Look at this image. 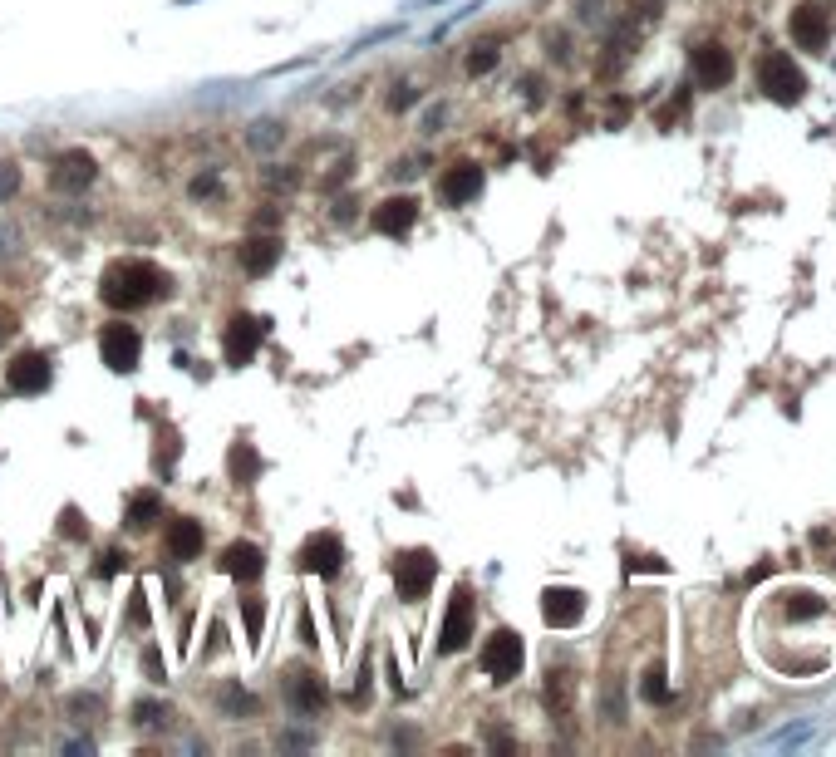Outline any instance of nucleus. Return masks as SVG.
<instances>
[{"instance_id": "f257e3e1", "label": "nucleus", "mask_w": 836, "mask_h": 757, "mask_svg": "<svg viewBox=\"0 0 836 757\" xmlns=\"http://www.w3.org/2000/svg\"><path fill=\"white\" fill-rule=\"evenodd\" d=\"M168 291H173L168 271L153 266V261H143V256H123V261H114L99 276V300L109 310H119V315L143 310V305H158V300H168Z\"/></svg>"}, {"instance_id": "f03ea898", "label": "nucleus", "mask_w": 836, "mask_h": 757, "mask_svg": "<svg viewBox=\"0 0 836 757\" xmlns=\"http://www.w3.org/2000/svg\"><path fill=\"white\" fill-rule=\"evenodd\" d=\"M758 89L782 104V109H792V104H802V94H807V74L797 69V59L787 55V50H768V55L758 59Z\"/></svg>"}, {"instance_id": "7ed1b4c3", "label": "nucleus", "mask_w": 836, "mask_h": 757, "mask_svg": "<svg viewBox=\"0 0 836 757\" xmlns=\"http://www.w3.org/2000/svg\"><path fill=\"white\" fill-rule=\"evenodd\" d=\"M482 674L492 679V684H512L517 674H522V664H527V649H522V635L517 630H492L487 640H482Z\"/></svg>"}, {"instance_id": "20e7f679", "label": "nucleus", "mask_w": 836, "mask_h": 757, "mask_svg": "<svg viewBox=\"0 0 836 757\" xmlns=\"http://www.w3.org/2000/svg\"><path fill=\"white\" fill-rule=\"evenodd\" d=\"M266 335H271V320H266V315H232L227 330H222V359H227L232 369L251 364Z\"/></svg>"}, {"instance_id": "39448f33", "label": "nucleus", "mask_w": 836, "mask_h": 757, "mask_svg": "<svg viewBox=\"0 0 836 757\" xmlns=\"http://www.w3.org/2000/svg\"><path fill=\"white\" fill-rule=\"evenodd\" d=\"M433 581H438V556L433 551H423V546H414V551H399L394 556V585H399V600H423L428 590H433Z\"/></svg>"}, {"instance_id": "423d86ee", "label": "nucleus", "mask_w": 836, "mask_h": 757, "mask_svg": "<svg viewBox=\"0 0 836 757\" xmlns=\"http://www.w3.org/2000/svg\"><path fill=\"white\" fill-rule=\"evenodd\" d=\"M787 35H792L797 50L822 55V50L832 45V15H827L817 0H802V5H792V15H787Z\"/></svg>"}, {"instance_id": "0eeeda50", "label": "nucleus", "mask_w": 836, "mask_h": 757, "mask_svg": "<svg viewBox=\"0 0 836 757\" xmlns=\"http://www.w3.org/2000/svg\"><path fill=\"white\" fill-rule=\"evenodd\" d=\"M94 177H99L94 153L64 148L60 158L50 163V192H60V197H84V187H94Z\"/></svg>"}, {"instance_id": "6e6552de", "label": "nucleus", "mask_w": 836, "mask_h": 757, "mask_svg": "<svg viewBox=\"0 0 836 757\" xmlns=\"http://www.w3.org/2000/svg\"><path fill=\"white\" fill-rule=\"evenodd\" d=\"M50 379H55V369H50V354H45V350H25V354H15V359L5 364V389H10V394H20V399L45 394V389H50Z\"/></svg>"}, {"instance_id": "1a4fd4ad", "label": "nucleus", "mask_w": 836, "mask_h": 757, "mask_svg": "<svg viewBox=\"0 0 836 757\" xmlns=\"http://www.w3.org/2000/svg\"><path fill=\"white\" fill-rule=\"evenodd\" d=\"M99 359H104V369H114V374H133L138 369V359H143V335L133 330V325H104L99 330Z\"/></svg>"}, {"instance_id": "9d476101", "label": "nucleus", "mask_w": 836, "mask_h": 757, "mask_svg": "<svg viewBox=\"0 0 836 757\" xmlns=\"http://www.w3.org/2000/svg\"><path fill=\"white\" fill-rule=\"evenodd\" d=\"M296 566L305 576H320V581H335L340 571H345V541L335 536V531H315L305 546H300Z\"/></svg>"}, {"instance_id": "9b49d317", "label": "nucleus", "mask_w": 836, "mask_h": 757, "mask_svg": "<svg viewBox=\"0 0 836 757\" xmlns=\"http://www.w3.org/2000/svg\"><path fill=\"white\" fill-rule=\"evenodd\" d=\"M473 640V590L458 585L453 600H448V615L438 625V654H463Z\"/></svg>"}, {"instance_id": "f8f14e48", "label": "nucleus", "mask_w": 836, "mask_h": 757, "mask_svg": "<svg viewBox=\"0 0 836 757\" xmlns=\"http://www.w3.org/2000/svg\"><path fill=\"white\" fill-rule=\"evenodd\" d=\"M541 620H546L551 630H576V625L586 620V595H581L576 585H551V590L541 595Z\"/></svg>"}, {"instance_id": "ddd939ff", "label": "nucleus", "mask_w": 836, "mask_h": 757, "mask_svg": "<svg viewBox=\"0 0 836 757\" xmlns=\"http://www.w3.org/2000/svg\"><path fill=\"white\" fill-rule=\"evenodd\" d=\"M478 192H482V163H473V158H458L438 177V197L448 207H468V202H478Z\"/></svg>"}, {"instance_id": "4468645a", "label": "nucleus", "mask_w": 836, "mask_h": 757, "mask_svg": "<svg viewBox=\"0 0 836 757\" xmlns=\"http://www.w3.org/2000/svg\"><path fill=\"white\" fill-rule=\"evenodd\" d=\"M689 69H694V84H699V89H723V84L733 79V50H723L718 40H709V45L689 50Z\"/></svg>"}, {"instance_id": "2eb2a0df", "label": "nucleus", "mask_w": 836, "mask_h": 757, "mask_svg": "<svg viewBox=\"0 0 836 757\" xmlns=\"http://www.w3.org/2000/svg\"><path fill=\"white\" fill-rule=\"evenodd\" d=\"M418 222V202L409 192H399V197H384L374 212H369V227L379 236H404L409 227Z\"/></svg>"}, {"instance_id": "dca6fc26", "label": "nucleus", "mask_w": 836, "mask_h": 757, "mask_svg": "<svg viewBox=\"0 0 836 757\" xmlns=\"http://www.w3.org/2000/svg\"><path fill=\"white\" fill-rule=\"evenodd\" d=\"M237 261H241V271H246V276H271V271L281 266V236H276V232L246 236V241H241V251H237Z\"/></svg>"}, {"instance_id": "f3484780", "label": "nucleus", "mask_w": 836, "mask_h": 757, "mask_svg": "<svg viewBox=\"0 0 836 757\" xmlns=\"http://www.w3.org/2000/svg\"><path fill=\"white\" fill-rule=\"evenodd\" d=\"M222 571L241 585L261 581V571H266V551H261L256 541H232V546L222 551Z\"/></svg>"}, {"instance_id": "a211bd4d", "label": "nucleus", "mask_w": 836, "mask_h": 757, "mask_svg": "<svg viewBox=\"0 0 836 757\" xmlns=\"http://www.w3.org/2000/svg\"><path fill=\"white\" fill-rule=\"evenodd\" d=\"M163 551H168L173 561H197V556H202V522L173 517L168 531H163Z\"/></svg>"}, {"instance_id": "6ab92c4d", "label": "nucleus", "mask_w": 836, "mask_h": 757, "mask_svg": "<svg viewBox=\"0 0 836 757\" xmlns=\"http://www.w3.org/2000/svg\"><path fill=\"white\" fill-rule=\"evenodd\" d=\"M286 699H291L296 713L315 718V713L330 703V689H325V679H320V674H296V679H291V689H286Z\"/></svg>"}, {"instance_id": "aec40b11", "label": "nucleus", "mask_w": 836, "mask_h": 757, "mask_svg": "<svg viewBox=\"0 0 836 757\" xmlns=\"http://www.w3.org/2000/svg\"><path fill=\"white\" fill-rule=\"evenodd\" d=\"M158 517H163V497H158V492H138V497L128 502V512H123L128 531H153Z\"/></svg>"}, {"instance_id": "412c9836", "label": "nucleus", "mask_w": 836, "mask_h": 757, "mask_svg": "<svg viewBox=\"0 0 836 757\" xmlns=\"http://www.w3.org/2000/svg\"><path fill=\"white\" fill-rule=\"evenodd\" d=\"M281 143H286V123L281 118H256L246 128V148H256V153H276Z\"/></svg>"}, {"instance_id": "4be33fe9", "label": "nucleus", "mask_w": 836, "mask_h": 757, "mask_svg": "<svg viewBox=\"0 0 836 757\" xmlns=\"http://www.w3.org/2000/svg\"><path fill=\"white\" fill-rule=\"evenodd\" d=\"M217 708H222L227 718H241V713H256V699H251L241 684H222V689H217Z\"/></svg>"}, {"instance_id": "5701e85b", "label": "nucleus", "mask_w": 836, "mask_h": 757, "mask_svg": "<svg viewBox=\"0 0 836 757\" xmlns=\"http://www.w3.org/2000/svg\"><path fill=\"white\" fill-rule=\"evenodd\" d=\"M546 708L551 713H571V674L566 669L561 674L551 669V679H546Z\"/></svg>"}, {"instance_id": "b1692460", "label": "nucleus", "mask_w": 836, "mask_h": 757, "mask_svg": "<svg viewBox=\"0 0 836 757\" xmlns=\"http://www.w3.org/2000/svg\"><path fill=\"white\" fill-rule=\"evenodd\" d=\"M168 718H173V713H168V703H158V699H138V703H133V723H138V728H168Z\"/></svg>"}, {"instance_id": "393cba45", "label": "nucleus", "mask_w": 836, "mask_h": 757, "mask_svg": "<svg viewBox=\"0 0 836 757\" xmlns=\"http://www.w3.org/2000/svg\"><path fill=\"white\" fill-rule=\"evenodd\" d=\"M227 467H232V477H237V482H251V477L261 472V458H256V448H251V443H237V448H232V458H227Z\"/></svg>"}, {"instance_id": "a878e982", "label": "nucleus", "mask_w": 836, "mask_h": 757, "mask_svg": "<svg viewBox=\"0 0 836 757\" xmlns=\"http://www.w3.org/2000/svg\"><path fill=\"white\" fill-rule=\"evenodd\" d=\"M640 699H645V703H664V699H669V684H664V669H659V664L645 669V679H640Z\"/></svg>"}, {"instance_id": "bb28decb", "label": "nucleus", "mask_w": 836, "mask_h": 757, "mask_svg": "<svg viewBox=\"0 0 836 757\" xmlns=\"http://www.w3.org/2000/svg\"><path fill=\"white\" fill-rule=\"evenodd\" d=\"M497 59H502V55H497V45H473V55H468L463 69L478 79V74H492V69H497Z\"/></svg>"}, {"instance_id": "cd10ccee", "label": "nucleus", "mask_w": 836, "mask_h": 757, "mask_svg": "<svg viewBox=\"0 0 836 757\" xmlns=\"http://www.w3.org/2000/svg\"><path fill=\"white\" fill-rule=\"evenodd\" d=\"M20 192V163H10V158H0V207L10 202Z\"/></svg>"}, {"instance_id": "c85d7f7f", "label": "nucleus", "mask_w": 836, "mask_h": 757, "mask_svg": "<svg viewBox=\"0 0 836 757\" xmlns=\"http://www.w3.org/2000/svg\"><path fill=\"white\" fill-rule=\"evenodd\" d=\"M241 615H246V635H251V644H261V620H266L261 600H241Z\"/></svg>"}, {"instance_id": "c756f323", "label": "nucleus", "mask_w": 836, "mask_h": 757, "mask_svg": "<svg viewBox=\"0 0 836 757\" xmlns=\"http://www.w3.org/2000/svg\"><path fill=\"white\" fill-rule=\"evenodd\" d=\"M143 679H148V684H163V679H168V664H163L158 649H143Z\"/></svg>"}, {"instance_id": "7c9ffc66", "label": "nucleus", "mask_w": 836, "mask_h": 757, "mask_svg": "<svg viewBox=\"0 0 836 757\" xmlns=\"http://www.w3.org/2000/svg\"><path fill=\"white\" fill-rule=\"evenodd\" d=\"M414 104H418L414 84H394V94H389V114H404V109H414Z\"/></svg>"}, {"instance_id": "2f4dec72", "label": "nucleus", "mask_w": 836, "mask_h": 757, "mask_svg": "<svg viewBox=\"0 0 836 757\" xmlns=\"http://www.w3.org/2000/svg\"><path fill=\"white\" fill-rule=\"evenodd\" d=\"M300 173L296 168H266V187H276V192H296Z\"/></svg>"}, {"instance_id": "473e14b6", "label": "nucleus", "mask_w": 836, "mask_h": 757, "mask_svg": "<svg viewBox=\"0 0 836 757\" xmlns=\"http://www.w3.org/2000/svg\"><path fill=\"white\" fill-rule=\"evenodd\" d=\"M123 566H128V556H123L119 546H109V551L99 556V576H119Z\"/></svg>"}, {"instance_id": "72a5a7b5", "label": "nucleus", "mask_w": 836, "mask_h": 757, "mask_svg": "<svg viewBox=\"0 0 836 757\" xmlns=\"http://www.w3.org/2000/svg\"><path fill=\"white\" fill-rule=\"evenodd\" d=\"M222 192V182H217V173H202V177H192V197L202 202V197H217Z\"/></svg>"}, {"instance_id": "f704fd0d", "label": "nucleus", "mask_w": 836, "mask_h": 757, "mask_svg": "<svg viewBox=\"0 0 836 757\" xmlns=\"http://www.w3.org/2000/svg\"><path fill=\"white\" fill-rule=\"evenodd\" d=\"M300 644H305V649H315V644H320V635H315V615H310V605H300Z\"/></svg>"}, {"instance_id": "c9c22d12", "label": "nucleus", "mask_w": 836, "mask_h": 757, "mask_svg": "<svg viewBox=\"0 0 836 757\" xmlns=\"http://www.w3.org/2000/svg\"><path fill=\"white\" fill-rule=\"evenodd\" d=\"M128 625H133V630L148 625V605H143V595H133V605H128Z\"/></svg>"}, {"instance_id": "e433bc0d", "label": "nucleus", "mask_w": 836, "mask_h": 757, "mask_svg": "<svg viewBox=\"0 0 836 757\" xmlns=\"http://www.w3.org/2000/svg\"><path fill=\"white\" fill-rule=\"evenodd\" d=\"M84 531H89V522H79V512L69 507V512H64V536H84Z\"/></svg>"}, {"instance_id": "4c0bfd02", "label": "nucleus", "mask_w": 836, "mask_h": 757, "mask_svg": "<svg viewBox=\"0 0 836 757\" xmlns=\"http://www.w3.org/2000/svg\"><path fill=\"white\" fill-rule=\"evenodd\" d=\"M69 713H99V699H94V694H89V699L74 694V699H69Z\"/></svg>"}, {"instance_id": "58836bf2", "label": "nucleus", "mask_w": 836, "mask_h": 757, "mask_svg": "<svg viewBox=\"0 0 836 757\" xmlns=\"http://www.w3.org/2000/svg\"><path fill=\"white\" fill-rule=\"evenodd\" d=\"M5 335H15V315L10 310H0V345H5Z\"/></svg>"}, {"instance_id": "ea45409f", "label": "nucleus", "mask_w": 836, "mask_h": 757, "mask_svg": "<svg viewBox=\"0 0 836 757\" xmlns=\"http://www.w3.org/2000/svg\"><path fill=\"white\" fill-rule=\"evenodd\" d=\"M571 50H566V35H551V59H566Z\"/></svg>"}, {"instance_id": "a19ab883", "label": "nucleus", "mask_w": 836, "mask_h": 757, "mask_svg": "<svg viewBox=\"0 0 836 757\" xmlns=\"http://www.w3.org/2000/svg\"><path fill=\"white\" fill-rule=\"evenodd\" d=\"M178 5H187V0H178Z\"/></svg>"}]
</instances>
